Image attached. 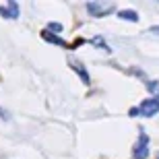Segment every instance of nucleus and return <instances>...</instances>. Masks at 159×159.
Returning <instances> with one entry per match:
<instances>
[{
	"instance_id": "1",
	"label": "nucleus",
	"mask_w": 159,
	"mask_h": 159,
	"mask_svg": "<svg viewBox=\"0 0 159 159\" xmlns=\"http://www.w3.org/2000/svg\"><path fill=\"white\" fill-rule=\"evenodd\" d=\"M155 114H159V99L157 97H149V99L141 101V106L130 107L128 116H132V118H153Z\"/></svg>"
},
{
	"instance_id": "2",
	"label": "nucleus",
	"mask_w": 159,
	"mask_h": 159,
	"mask_svg": "<svg viewBox=\"0 0 159 159\" xmlns=\"http://www.w3.org/2000/svg\"><path fill=\"white\" fill-rule=\"evenodd\" d=\"M132 157L134 159H147L149 157V136H147V132H143V130H141V134H139V139H136V143H134Z\"/></svg>"
},
{
	"instance_id": "3",
	"label": "nucleus",
	"mask_w": 159,
	"mask_h": 159,
	"mask_svg": "<svg viewBox=\"0 0 159 159\" xmlns=\"http://www.w3.org/2000/svg\"><path fill=\"white\" fill-rule=\"evenodd\" d=\"M85 8H87V12L91 17H106V15H110L114 11V4H110V2H106V4L103 2H87Z\"/></svg>"
},
{
	"instance_id": "4",
	"label": "nucleus",
	"mask_w": 159,
	"mask_h": 159,
	"mask_svg": "<svg viewBox=\"0 0 159 159\" xmlns=\"http://www.w3.org/2000/svg\"><path fill=\"white\" fill-rule=\"evenodd\" d=\"M0 15L4 19H17L19 17V4L15 0H11L8 4H2L0 6Z\"/></svg>"
},
{
	"instance_id": "5",
	"label": "nucleus",
	"mask_w": 159,
	"mask_h": 159,
	"mask_svg": "<svg viewBox=\"0 0 159 159\" xmlns=\"http://www.w3.org/2000/svg\"><path fill=\"white\" fill-rule=\"evenodd\" d=\"M68 66H70L72 70L77 72L79 77H81V81L85 83V85H89L91 83V77H89V72H87V68L81 64V62H77V60H68Z\"/></svg>"
},
{
	"instance_id": "6",
	"label": "nucleus",
	"mask_w": 159,
	"mask_h": 159,
	"mask_svg": "<svg viewBox=\"0 0 159 159\" xmlns=\"http://www.w3.org/2000/svg\"><path fill=\"white\" fill-rule=\"evenodd\" d=\"M41 39L48 41V43H54V46H60V48H66V41L58 35V33H52V31L43 29L41 31Z\"/></svg>"
},
{
	"instance_id": "7",
	"label": "nucleus",
	"mask_w": 159,
	"mask_h": 159,
	"mask_svg": "<svg viewBox=\"0 0 159 159\" xmlns=\"http://www.w3.org/2000/svg\"><path fill=\"white\" fill-rule=\"evenodd\" d=\"M118 19L128 21V23H136V21H139V12L130 11V8H122V11H118Z\"/></svg>"
},
{
	"instance_id": "8",
	"label": "nucleus",
	"mask_w": 159,
	"mask_h": 159,
	"mask_svg": "<svg viewBox=\"0 0 159 159\" xmlns=\"http://www.w3.org/2000/svg\"><path fill=\"white\" fill-rule=\"evenodd\" d=\"M91 43H95V46H99L101 50H103V52H107V54L112 52V50H110V46H107V43H106L103 39H101L99 35H97V37H93V39H91Z\"/></svg>"
},
{
	"instance_id": "9",
	"label": "nucleus",
	"mask_w": 159,
	"mask_h": 159,
	"mask_svg": "<svg viewBox=\"0 0 159 159\" xmlns=\"http://www.w3.org/2000/svg\"><path fill=\"white\" fill-rule=\"evenodd\" d=\"M147 89L153 93V97H157V99H159V81H149L147 83Z\"/></svg>"
},
{
	"instance_id": "10",
	"label": "nucleus",
	"mask_w": 159,
	"mask_h": 159,
	"mask_svg": "<svg viewBox=\"0 0 159 159\" xmlns=\"http://www.w3.org/2000/svg\"><path fill=\"white\" fill-rule=\"evenodd\" d=\"M46 29H48V31H52V33H54V31H56V33H60V31L64 29V27H62V25H60V23H54V21H50V23H48V27H46Z\"/></svg>"
},
{
	"instance_id": "11",
	"label": "nucleus",
	"mask_w": 159,
	"mask_h": 159,
	"mask_svg": "<svg viewBox=\"0 0 159 159\" xmlns=\"http://www.w3.org/2000/svg\"><path fill=\"white\" fill-rule=\"evenodd\" d=\"M149 33H153V35H159V25H155V27H151V29H149Z\"/></svg>"
},
{
	"instance_id": "12",
	"label": "nucleus",
	"mask_w": 159,
	"mask_h": 159,
	"mask_svg": "<svg viewBox=\"0 0 159 159\" xmlns=\"http://www.w3.org/2000/svg\"><path fill=\"white\" fill-rule=\"evenodd\" d=\"M157 159H159V153H157Z\"/></svg>"
}]
</instances>
